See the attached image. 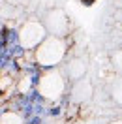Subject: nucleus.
I'll use <instances>...</instances> for the list:
<instances>
[{
  "label": "nucleus",
  "instance_id": "nucleus-6",
  "mask_svg": "<svg viewBox=\"0 0 122 124\" xmlns=\"http://www.w3.org/2000/svg\"><path fill=\"white\" fill-rule=\"evenodd\" d=\"M0 124H24V118L17 109H6L0 113Z\"/></svg>",
  "mask_w": 122,
  "mask_h": 124
},
{
  "label": "nucleus",
  "instance_id": "nucleus-3",
  "mask_svg": "<svg viewBox=\"0 0 122 124\" xmlns=\"http://www.w3.org/2000/svg\"><path fill=\"white\" fill-rule=\"evenodd\" d=\"M15 34H17V41H19L21 51H34L45 39L47 30L39 17H28V19L19 23Z\"/></svg>",
  "mask_w": 122,
  "mask_h": 124
},
{
  "label": "nucleus",
  "instance_id": "nucleus-8",
  "mask_svg": "<svg viewBox=\"0 0 122 124\" xmlns=\"http://www.w3.org/2000/svg\"><path fill=\"white\" fill-rule=\"evenodd\" d=\"M111 64H113V70L122 75V49H116V51L113 53V56H111Z\"/></svg>",
  "mask_w": 122,
  "mask_h": 124
},
{
  "label": "nucleus",
  "instance_id": "nucleus-4",
  "mask_svg": "<svg viewBox=\"0 0 122 124\" xmlns=\"http://www.w3.org/2000/svg\"><path fill=\"white\" fill-rule=\"evenodd\" d=\"M41 23L47 30V36H56V38H66L71 34L73 23L71 17L60 8H51L45 11V15L41 17Z\"/></svg>",
  "mask_w": 122,
  "mask_h": 124
},
{
  "label": "nucleus",
  "instance_id": "nucleus-9",
  "mask_svg": "<svg viewBox=\"0 0 122 124\" xmlns=\"http://www.w3.org/2000/svg\"><path fill=\"white\" fill-rule=\"evenodd\" d=\"M109 124H122V120H114V122H109Z\"/></svg>",
  "mask_w": 122,
  "mask_h": 124
},
{
  "label": "nucleus",
  "instance_id": "nucleus-7",
  "mask_svg": "<svg viewBox=\"0 0 122 124\" xmlns=\"http://www.w3.org/2000/svg\"><path fill=\"white\" fill-rule=\"evenodd\" d=\"M111 96H113V100L118 103V105H122V75H118V77L113 81V90H111Z\"/></svg>",
  "mask_w": 122,
  "mask_h": 124
},
{
  "label": "nucleus",
  "instance_id": "nucleus-1",
  "mask_svg": "<svg viewBox=\"0 0 122 124\" xmlns=\"http://www.w3.org/2000/svg\"><path fill=\"white\" fill-rule=\"evenodd\" d=\"M73 47V38H56V36H45V39L39 43L32 54L38 70H47V68H58L68 58L69 51Z\"/></svg>",
  "mask_w": 122,
  "mask_h": 124
},
{
  "label": "nucleus",
  "instance_id": "nucleus-2",
  "mask_svg": "<svg viewBox=\"0 0 122 124\" xmlns=\"http://www.w3.org/2000/svg\"><path fill=\"white\" fill-rule=\"evenodd\" d=\"M69 79L60 66L58 68H47V70H38L36 73V83L34 90L38 96L45 101H58L64 98V94L68 92Z\"/></svg>",
  "mask_w": 122,
  "mask_h": 124
},
{
  "label": "nucleus",
  "instance_id": "nucleus-5",
  "mask_svg": "<svg viewBox=\"0 0 122 124\" xmlns=\"http://www.w3.org/2000/svg\"><path fill=\"white\" fill-rule=\"evenodd\" d=\"M90 98H92V83L90 81L84 77L73 81V85L69 88V100L75 105H81L84 101H88Z\"/></svg>",
  "mask_w": 122,
  "mask_h": 124
}]
</instances>
